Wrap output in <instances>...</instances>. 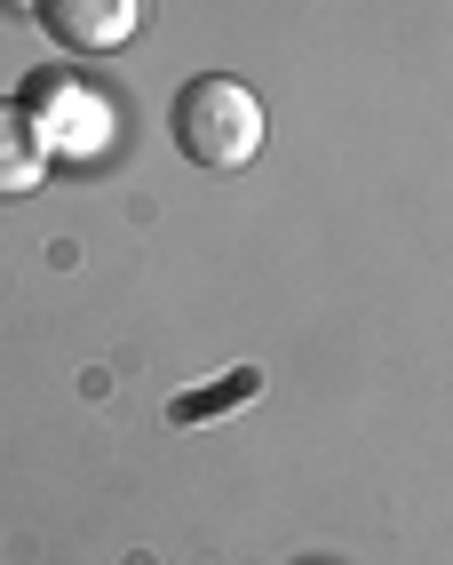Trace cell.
Instances as JSON below:
<instances>
[{"instance_id":"obj_1","label":"cell","mask_w":453,"mask_h":565,"mask_svg":"<svg viewBox=\"0 0 453 565\" xmlns=\"http://www.w3.org/2000/svg\"><path fill=\"white\" fill-rule=\"evenodd\" d=\"M175 143H183V160H199V168H247L262 152V96H247L239 81L207 72V81H192L175 96Z\"/></svg>"},{"instance_id":"obj_2","label":"cell","mask_w":453,"mask_h":565,"mask_svg":"<svg viewBox=\"0 0 453 565\" xmlns=\"http://www.w3.org/2000/svg\"><path fill=\"white\" fill-rule=\"evenodd\" d=\"M41 24L64 49H120V41H136L143 0H41Z\"/></svg>"},{"instance_id":"obj_3","label":"cell","mask_w":453,"mask_h":565,"mask_svg":"<svg viewBox=\"0 0 453 565\" xmlns=\"http://www.w3.org/2000/svg\"><path fill=\"white\" fill-rule=\"evenodd\" d=\"M48 168H56V152H48L41 120L24 104H0V200H32L48 183Z\"/></svg>"},{"instance_id":"obj_4","label":"cell","mask_w":453,"mask_h":565,"mask_svg":"<svg viewBox=\"0 0 453 565\" xmlns=\"http://www.w3.org/2000/svg\"><path fill=\"white\" fill-rule=\"evenodd\" d=\"M255 391V374H231L215 398H175V423H207V406H223V398H247Z\"/></svg>"}]
</instances>
